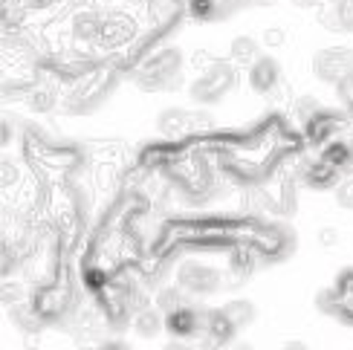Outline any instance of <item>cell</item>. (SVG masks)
<instances>
[{"instance_id": "cell-17", "label": "cell", "mask_w": 353, "mask_h": 350, "mask_svg": "<svg viewBox=\"0 0 353 350\" xmlns=\"http://www.w3.org/2000/svg\"><path fill=\"white\" fill-rule=\"evenodd\" d=\"M261 43H263V47H270V50H278V47H284V43H287V32L281 26H267L261 32Z\"/></svg>"}, {"instance_id": "cell-3", "label": "cell", "mask_w": 353, "mask_h": 350, "mask_svg": "<svg viewBox=\"0 0 353 350\" xmlns=\"http://www.w3.org/2000/svg\"><path fill=\"white\" fill-rule=\"evenodd\" d=\"M137 84L142 90H174L180 84V52L163 50L157 52L145 70H139Z\"/></svg>"}, {"instance_id": "cell-19", "label": "cell", "mask_w": 353, "mask_h": 350, "mask_svg": "<svg viewBox=\"0 0 353 350\" xmlns=\"http://www.w3.org/2000/svg\"><path fill=\"white\" fill-rule=\"evenodd\" d=\"M214 127V116L205 110H194L191 113V134H209Z\"/></svg>"}, {"instance_id": "cell-7", "label": "cell", "mask_w": 353, "mask_h": 350, "mask_svg": "<svg viewBox=\"0 0 353 350\" xmlns=\"http://www.w3.org/2000/svg\"><path fill=\"white\" fill-rule=\"evenodd\" d=\"M316 18L330 32H353V0H325L319 3Z\"/></svg>"}, {"instance_id": "cell-18", "label": "cell", "mask_w": 353, "mask_h": 350, "mask_svg": "<svg viewBox=\"0 0 353 350\" xmlns=\"http://www.w3.org/2000/svg\"><path fill=\"white\" fill-rule=\"evenodd\" d=\"M336 203H339L342 209H353V177H345L339 180V185H336Z\"/></svg>"}, {"instance_id": "cell-2", "label": "cell", "mask_w": 353, "mask_h": 350, "mask_svg": "<svg viewBox=\"0 0 353 350\" xmlns=\"http://www.w3.org/2000/svg\"><path fill=\"white\" fill-rule=\"evenodd\" d=\"M238 84V70L232 61H212L203 70V76L191 81V99L203 101V105H212V101L223 99L232 87Z\"/></svg>"}, {"instance_id": "cell-9", "label": "cell", "mask_w": 353, "mask_h": 350, "mask_svg": "<svg viewBox=\"0 0 353 350\" xmlns=\"http://www.w3.org/2000/svg\"><path fill=\"white\" fill-rule=\"evenodd\" d=\"M157 130L165 139L185 136V134H191V113L183 110V107H168V110H163L157 116Z\"/></svg>"}, {"instance_id": "cell-20", "label": "cell", "mask_w": 353, "mask_h": 350, "mask_svg": "<svg viewBox=\"0 0 353 350\" xmlns=\"http://www.w3.org/2000/svg\"><path fill=\"white\" fill-rule=\"evenodd\" d=\"M336 93H339L342 101H350V105H353V72H347L345 79L336 81Z\"/></svg>"}, {"instance_id": "cell-11", "label": "cell", "mask_w": 353, "mask_h": 350, "mask_svg": "<svg viewBox=\"0 0 353 350\" xmlns=\"http://www.w3.org/2000/svg\"><path fill=\"white\" fill-rule=\"evenodd\" d=\"M165 327V313L163 310H154V307H142L134 313V333L142 339H154L159 330Z\"/></svg>"}, {"instance_id": "cell-10", "label": "cell", "mask_w": 353, "mask_h": 350, "mask_svg": "<svg viewBox=\"0 0 353 350\" xmlns=\"http://www.w3.org/2000/svg\"><path fill=\"white\" fill-rule=\"evenodd\" d=\"M339 116L336 113H325V110H319L310 122H307V136H310L313 142H330L336 139V134H339Z\"/></svg>"}, {"instance_id": "cell-21", "label": "cell", "mask_w": 353, "mask_h": 350, "mask_svg": "<svg viewBox=\"0 0 353 350\" xmlns=\"http://www.w3.org/2000/svg\"><path fill=\"white\" fill-rule=\"evenodd\" d=\"M319 243H321V246H333V243H339V231L330 229V226H327V229H321V231H319Z\"/></svg>"}, {"instance_id": "cell-22", "label": "cell", "mask_w": 353, "mask_h": 350, "mask_svg": "<svg viewBox=\"0 0 353 350\" xmlns=\"http://www.w3.org/2000/svg\"><path fill=\"white\" fill-rule=\"evenodd\" d=\"M163 350H194V347L185 344L183 339H171V342H165V344H163Z\"/></svg>"}, {"instance_id": "cell-24", "label": "cell", "mask_w": 353, "mask_h": 350, "mask_svg": "<svg viewBox=\"0 0 353 350\" xmlns=\"http://www.w3.org/2000/svg\"><path fill=\"white\" fill-rule=\"evenodd\" d=\"M284 350H310V347H307L304 342H287V344H284Z\"/></svg>"}, {"instance_id": "cell-12", "label": "cell", "mask_w": 353, "mask_h": 350, "mask_svg": "<svg viewBox=\"0 0 353 350\" xmlns=\"http://www.w3.org/2000/svg\"><path fill=\"white\" fill-rule=\"evenodd\" d=\"M261 58V43L252 35H238L232 41V50H229V61L238 64V67H252Z\"/></svg>"}, {"instance_id": "cell-1", "label": "cell", "mask_w": 353, "mask_h": 350, "mask_svg": "<svg viewBox=\"0 0 353 350\" xmlns=\"http://www.w3.org/2000/svg\"><path fill=\"white\" fill-rule=\"evenodd\" d=\"M139 35V18L134 12H128L122 6H110L101 9V32H99V43L96 52L108 55V52H119L125 47L137 41Z\"/></svg>"}, {"instance_id": "cell-23", "label": "cell", "mask_w": 353, "mask_h": 350, "mask_svg": "<svg viewBox=\"0 0 353 350\" xmlns=\"http://www.w3.org/2000/svg\"><path fill=\"white\" fill-rule=\"evenodd\" d=\"M99 350H130V347H128L125 342H116V339H113V342H105V344H101Z\"/></svg>"}, {"instance_id": "cell-8", "label": "cell", "mask_w": 353, "mask_h": 350, "mask_svg": "<svg viewBox=\"0 0 353 350\" xmlns=\"http://www.w3.org/2000/svg\"><path fill=\"white\" fill-rule=\"evenodd\" d=\"M249 87H252L255 93H275L278 84H281V67H278L275 58L270 55H261L258 61L249 67Z\"/></svg>"}, {"instance_id": "cell-13", "label": "cell", "mask_w": 353, "mask_h": 350, "mask_svg": "<svg viewBox=\"0 0 353 350\" xmlns=\"http://www.w3.org/2000/svg\"><path fill=\"white\" fill-rule=\"evenodd\" d=\"M339 177H342L339 168L325 163L321 156L304 168V180H307V185H313V188H330V185H336V180H339Z\"/></svg>"}, {"instance_id": "cell-15", "label": "cell", "mask_w": 353, "mask_h": 350, "mask_svg": "<svg viewBox=\"0 0 353 350\" xmlns=\"http://www.w3.org/2000/svg\"><path fill=\"white\" fill-rule=\"evenodd\" d=\"M319 110L321 107H319V99L316 96H299V99H292V116H296L301 125L310 122Z\"/></svg>"}, {"instance_id": "cell-6", "label": "cell", "mask_w": 353, "mask_h": 350, "mask_svg": "<svg viewBox=\"0 0 353 350\" xmlns=\"http://www.w3.org/2000/svg\"><path fill=\"white\" fill-rule=\"evenodd\" d=\"M209 318H212V313H200L194 307H180L165 316V330L174 339H188V336H194L197 330L200 333L209 330Z\"/></svg>"}, {"instance_id": "cell-25", "label": "cell", "mask_w": 353, "mask_h": 350, "mask_svg": "<svg viewBox=\"0 0 353 350\" xmlns=\"http://www.w3.org/2000/svg\"><path fill=\"white\" fill-rule=\"evenodd\" d=\"M232 350H255V347L249 344V342H234V344H232Z\"/></svg>"}, {"instance_id": "cell-14", "label": "cell", "mask_w": 353, "mask_h": 350, "mask_svg": "<svg viewBox=\"0 0 353 350\" xmlns=\"http://www.w3.org/2000/svg\"><path fill=\"white\" fill-rule=\"evenodd\" d=\"M226 313V318L229 322L234 325V327H246V325H252L255 322V307L249 301H243V298H234V301H229V304H223V307H220Z\"/></svg>"}, {"instance_id": "cell-5", "label": "cell", "mask_w": 353, "mask_h": 350, "mask_svg": "<svg viewBox=\"0 0 353 350\" xmlns=\"http://www.w3.org/2000/svg\"><path fill=\"white\" fill-rule=\"evenodd\" d=\"M313 67H316V76L321 81L336 84L339 79H345L347 72H353V50H347V47H327V50H321L313 58Z\"/></svg>"}, {"instance_id": "cell-16", "label": "cell", "mask_w": 353, "mask_h": 350, "mask_svg": "<svg viewBox=\"0 0 353 350\" xmlns=\"http://www.w3.org/2000/svg\"><path fill=\"white\" fill-rule=\"evenodd\" d=\"M157 307L163 310L165 316L174 313V310H180V307H185V304H183V287H168V289H163V293L157 296Z\"/></svg>"}, {"instance_id": "cell-4", "label": "cell", "mask_w": 353, "mask_h": 350, "mask_svg": "<svg viewBox=\"0 0 353 350\" xmlns=\"http://www.w3.org/2000/svg\"><path fill=\"white\" fill-rule=\"evenodd\" d=\"M223 281L226 278L217 269L200 264V260H188V264H183L180 272H176V284L191 296H212L223 287Z\"/></svg>"}]
</instances>
